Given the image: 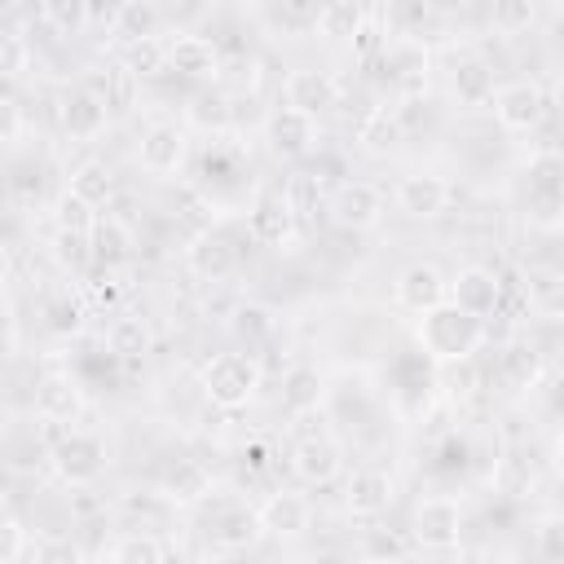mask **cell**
<instances>
[{
    "instance_id": "1",
    "label": "cell",
    "mask_w": 564,
    "mask_h": 564,
    "mask_svg": "<svg viewBox=\"0 0 564 564\" xmlns=\"http://www.w3.org/2000/svg\"><path fill=\"white\" fill-rule=\"evenodd\" d=\"M485 339V322L458 313L454 304H436L427 313H419V344L427 357L445 361H467Z\"/></svg>"
},
{
    "instance_id": "2",
    "label": "cell",
    "mask_w": 564,
    "mask_h": 564,
    "mask_svg": "<svg viewBox=\"0 0 564 564\" xmlns=\"http://www.w3.org/2000/svg\"><path fill=\"white\" fill-rule=\"evenodd\" d=\"M260 379H264V370H260V361L251 352H216L203 366V392L220 410H242L256 397Z\"/></svg>"
},
{
    "instance_id": "3",
    "label": "cell",
    "mask_w": 564,
    "mask_h": 564,
    "mask_svg": "<svg viewBox=\"0 0 564 564\" xmlns=\"http://www.w3.org/2000/svg\"><path fill=\"white\" fill-rule=\"evenodd\" d=\"M445 304H454L458 313L485 322L489 313L502 308V278L494 269H485V264H467L445 282Z\"/></svg>"
},
{
    "instance_id": "4",
    "label": "cell",
    "mask_w": 564,
    "mask_h": 564,
    "mask_svg": "<svg viewBox=\"0 0 564 564\" xmlns=\"http://www.w3.org/2000/svg\"><path fill=\"white\" fill-rule=\"evenodd\" d=\"M48 458H53V471L75 489V485H93L101 471H106V445H101V436H93V432H79V427H70L53 449H48Z\"/></svg>"
},
{
    "instance_id": "5",
    "label": "cell",
    "mask_w": 564,
    "mask_h": 564,
    "mask_svg": "<svg viewBox=\"0 0 564 564\" xmlns=\"http://www.w3.org/2000/svg\"><path fill=\"white\" fill-rule=\"evenodd\" d=\"M410 529H414V542L427 546V551H449V546H458V538H463V507H458V498H445V494L419 498Z\"/></svg>"
},
{
    "instance_id": "6",
    "label": "cell",
    "mask_w": 564,
    "mask_h": 564,
    "mask_svg": "<svg viewBox=\"0 0 564 564\" xmlns=\"http://www.w3.org/2000/svg\"><path fill=\"white\" fill-rule=\"evenodd\" d=\"M546 115V93L533 79H511L502 88H494V119L507 132H533Z\"/></svg>"
},
{
    "instance_id": "7",
    "label": "cell",
    "mask_w": 564,
    "mask_h": 564,
    "mask_svg": "<svg viewBox=\"0 0 564 564\" xmlns=\"http://www.w3.org/2000/svg\"><path fill=\"white\" fill-rule=\"evenodd\" d=\"M57 119H62V132L70 137V141H97L101 132H106V123H110V110H106V101L93 93V88H66L62 93V106H57Z\"/></svg>"
},
{
    "instance_id": "8",
    "label": "cell",
    "mask_w": 564,
    "mask_h": 564,
    "mask_svg": "<svg viewBox=\"0 0 564 564\" xmlns=\"http://www.w3.org/2000/svg\"><path fill=\"white\" fill-rule=\"evenodd\" d=\"M264 141L278 159H300L317 145V119H308L291 106H278L264 115Z\"/></svg>"
},
{
    "instance_id": "9",
    "label": "cell",
    "mask_w": 564,
    "mask_h": 564,
    "mask_svg": "<svg viewBox=\"0 0 564 564\" xmlns=\"http://www.w3.org/2000/svg\"><path fill=\"white\" fill-rule=\"evenodd\" d=\"M185 154H189V137L181 123H150L141 137V150H137L141 167L154 176H172L185 163Z\"/></svg>"
},
{
    "instance_id": "10",
    "label": "cell",
    "mask_w": 564,
    "mask_h": 564,
    "mask_svg": "<svg viewBox=\"0 0 564 564\" xmlns=\"http://www.w3.org/2000/svg\"><path fill=\"white\" fill-rule=\"evenodd\" d=\"M392 300L405 308V313H427L436 304H445V273L436 264H405L392 282Z\"/></svg>"
},
{
    "instance_id": "11",
    "label": "cell",
    "mask_w": 564,
    "mask_h": 564,
    "mask_svg": "<svg viewBox=\"0 0 564 564\" xmlns=\"http://www.w3.org/2000/svg\"><path fill=\"white\" fill-rule=\"evenodd\" d=\"M282 97H286V106H291V110H300V115L317 119V115H326V110L335 106L339 88H335V79H330L326 70H317V66H300V70H291V75H286Z\"/></svg>"
},
{
    "instance_id": "12",
    "label": "cell",
    "mask_w": 564,
    "mask_h": 564,
    "mask_svg": "<svg viewBox=\"0 0 564 564\" xmlns=\"http://www.w3.org/2000/svg\"><path fill=\"white\" fill-rule=\"evenodd\" d=\"M185 264H189V273L203 278V282H225V278H234V269H238V247H234L225 234L207 229V234L189 238Z\"/></svg>"
},
{
    "instance_id": "13",
    "label": "cell",
    "mask_w": 564,
    "mask_h": 564,
    "mask_svg": "<svg viewBox=\"0 0 564 564\" xmlns=\"http://www.w3.org/2000/svg\"><path fill=\"white\" fill-rule=\"evenodd\" d=\"M397 207H401L410 220H436V216L449 207V185H445L436 172H410V176H401V185H397Z\"/></svg>"
},
{
    "instance_id": "14",
    "label": "cell",
    "mask_w": 564,
    "mask_h": 564,
    "mask_svg": "<svg viewBox=\"0 0 564 564\" xmlns=\"http://www.w3.org/2000/svg\"><path fill=\"white\" fill-rule=\"evenodd\" d=\"M330 216L344 229H370L383 216V194L370 181H344L330 198Z\"/></svg>"
},
{
    "instance_id": "15",
    "label": "cell",
    "mask_w": 564,
    "mask_h": 564,
    "mask_svg": "<svg viewBox=\"0 0 564 564\" xmlns=\"http://www.w3.org/2000/svg\"><path fill=\"white\" fill-rule=\"evenodd\" d=\"M291 471L304 485H330L344 471V454H339V445L330 436H304L291 449Z\"/></svg>"
},
{
    "instance_id": "16",
    "label": "cell",
    "mask_w": 564,
    "mask_h": 564,
    "mask_svg": "<svg viewBox=\"0 0 564 564\" xmlns=\"http://www.w3.org/2000/svg\"><path fill=\"white\" fill-rule=\"evenodd\" d=\"M247 229H251L256 242L282 247L295 234V212H291V203L282 194H256L251 207H247Z\"/></svg>"
},
{
    "instance_id": "17",
    "label": "cell",
    "mask_w": 564,
    "mask_h": 564,
    "mask_svg": "<svg viewBox=\"0 0 564 564\" xmlns=\"http://www.w3.org/2000/svg\"><path fill=\"white\" fill-rule=\"evenodd\" d=\"M388 502H392V476H388V471L361 467V471L348 476V485H344V507H348V516L375 520V516L388 511Z\"/></svg>"
},
{
    "instance_id": "18",
    "label": "cell",
    "mask_w": 564,
    "mask_h": 564,
    "mask_svg": "<svg viewBox=\"0 0 564 564\" xmlns=\"http://www.w3.org/2000/svg\"><path fill=\"white\" fill-rule=\"evenodd\" d=\"M256 520H260V529L273 533V538H300V533L308 529V520H313V507H308L304 494L278 489V494L264 498V507L256 511Z\"/></svg>"
},
{
    "instance_id": "19",
    "label": "cell",
    "mask_w": 564,
    "mask_h": 564,
    "mask_svg": "<svg viewBox=\"0 0 564 564\" xmlns=\"http://www.w3.org/2000/svg\"><path fill=\"white\" fill-rule=\"evenodd\" d=\"M167 66L176 75H189V79H203L220 66V48L207 40V35H194V31H176L167 40Z\"/></svg>"
},
{
    "instance_id": "20",
    "label": "cell",
    "mask_w": 564,
    "mask_h": 564,
    "mask_svg": "<svg viewBox=\"0 0 564 564\" xmlns=\"http://www.w3.org/2000/svg\"><path fill=\"white\" fill-rule=\"evenodd\" d=\"M132 229L119 220V216H97L93 229H88V251H93V264L97 269H115L123 260H132Z\"/></svg>"
},
{
    "instance_id": "21",
    "label": "cell",
    "mask_w": 564,
    "mask_h": 564,
    "mask_svg": "<svg viewBox=\"0 0 564 564\" xmlns=\"http://www.w3.org/2000/svg\"><path fill=\"white\" fill-rule=\"evenodd\" d=\"M84 410V392L70 375H44L35 383V414L53 419V423H70Z\"/></svg>"
},
{
    "instance_id": "22",
    "label": "cell",
    "mask_w": 564,
    "mask_h": 564,
    "mask_svg": "<svg viewBox=\"0 0 564 564\" xmlns=\"http://www.w3.org/2000/svg\"><path fill=\"white\" fill-rule=\"evenodd\" d=\"M449 93L458 106H489L494 101V66L485 57H463L449 70Z\"/></svg>"
},
{
    "instance_id": "23",
    "label": "cell",
    "mask_w": 564,
    "mask_h": 564,
    "mask_svg": "<svg viewBox=\"0 0 564 564\" xmlns=\"http://www.w3.org/2000/svg\"><path fill=\"white\" fill-rule=\"evenodd\" d=\"M260 533L264 529H260L251 507H229V511H220L212 520V546L216 551H251L260 542Z\"/></svg>"
},
{
    "instance_id": "24",
    "label": "cell",
    "mask_w": 564,
    "mask_h": 564,
    "mask_svg": "<svg viewBox=\"0 0 564 564\" xmlns=\"http://www.w3.org/2000/svg\"><path fill=\"white\" fill-rule=\"evenodd\" d=\"M357 141H361V150H370V154H388V150H397V145L405 141L401 115H397V110H383V106L366 110L361 123H357Z\"/></svg>"
},
{
    "instance_id": "25",
    "label": "cell",
    "mask_w": 564,
    "mask_h": 564,
    "mask_svg": "<svg viewBox=\"0 0 564 564\" xmlns=\"http://www.w3.org/2000/svg\"><path fill=\"white\" fill-rule=\"evenodd\" d=\"M317 401H322L317 366H291L282 375V410L286 414H308V410H317Z\"/></svg>"
},
{
    "instance_id": "26",
    "label": "cell",
    "mask_w": 564,
    "mask_h": 564,
    "mask_svg": "<svg viewBox=\"0 0 564 564\" xmlns=\"http://www.w3.org/2000/svg\"><path fill=\"white\" fill-rule=\"evenodd\" d=\"M70 194H75L79 203H88V207H101V203L115 198V172H110L101 159H88V163H79V167L70 172Z\"/></svg>"
},
{
    "instance_id": "27",
    "label": "cell",
    "mask_w": 564,
    "mask_h": 564,
    "mask_svg": "<svg viewBox=\"0 0 564 564\" xmlns=\"http://www.w3.org/2000/svg\"><path fill=\"white\" fill-rule=\"evenodd\" d=\"M207 471H203V463H194V458H176L172 467H167V476H163V498L167 502H198L203 494H207Z\"/></svg>"
},
{
    "instance_id": "28",
    "label": "cell",
    "mask_w": 564,
    "mask_h": 564,
    "mask_svg": "<svg viewBox=\"0 0 564 564\" xmlns=\"http://www.w3.org/2000/svg\"><path fill=\"white\" fill-rule=\"evenodd\" d=\"M185 119H189L194 128H203V132H225V128L234 123V106H229V97H225V93L203 88V93H194V97H189Z\"/></svg>"
},
{
    "instance_id": "29",
    "label": "cell",
    "mask_w": 564,
    "mask_h": 564,
    "mask_svg": "<svg viewBox=\"0 0 564 564\" xmlns=\"http://www.w3.org/2000/svg\"><path fill=\"white\" fill-rule=\"evenodd\" d=\"M106 348L119 361H141L150 352V326L141 317H115L110 330H106Z\"/></svg>"
},
{
    "instance_id": "30",
    "label": "cell",
    "mask_w": 564,
    "mask_h": 564,
    "mask_svg": "<svg viewBox=\"0 0 564 564\" xmlns=\"http://www.w3.org/2000/svg\"><path fill=\"white\" fill-rule=\"evenodd\" d=\"M524 181H529V194H560L564 185V159L555 145H542L529 154L524 163Z\"/></svg>"
},
{
    "instance_id": "31",
    "label": "cell",
    "mask_w": 564,
    "mask_h": 564,
    "mask_svg": "<svg viewBox=\"0 0 564 564\" xmlns=\"http://www.w3.org/2000/svg\"><path fill=\"white\" fill-rule=\"evenodd\" d=\"M154 26H159V9H154V4H145V0H123V4L115 9V31H110V35L137 44V40H150Z\"/></svg>"
},
{
    "instance_id": "32",
    "label": "cell",
    "mask_w": 564,
    "mask_h": 564,
    "mask_svg": "<svg viewBox=\"0 0 564 564\" xmlns=\"http://www.w3.org/2000/svg\"><path fill=\"white\" fill-rule=\"evenodd\" d=\"M366 9L361 4H348V0H339V4H326V9H317V22H313V31L317 35H330V40H352L361 26H366Z\"/></svg>"
},
{
    "instance_id": "33",
    "label": "cell",
    "mask_w": 564,
    "mask_h": 564,
    "mask_svg": "<svg viewBox=\"0 0 564 564\" xmlns=\"http://www.w3.org/2000/svg\"><path fill=\"white\" fill-rule=\"evenodd\" d=\"M137 75L123 66V62H115V66H106V75H101V84L93 88L101 101H106V110H132L137 106Z\"/></svg>"
},
{
    "instance_id": "34",
    "label": "cell",
    "mask_w": 564,
    "mask_h": 564,
    "mask_svg": "<svg viewBox=\"0 0 564 564\" xmlns=\"http://www.w3.org/2000/svg\"><path fill=\"white\" fill-rule=\"evenodd\" d=\"M273 313L264 308V304H234V313H229V330L242 339V344H264L269 335H273Z\"/></svg>"
},
{
    "instance_id": "35",
    "label": "cell",
    "mask_w": 564,
    "mask_h": 564,
    "mask_svg": "<svg viewBox=\"0 0 564 564\" xmlns=\"http://www.w3.org/2000/svg\"><path fill=\"white\" fill-rule=\"evenodd\" d=\"M123 66L137 75V84L141 79H154V75H163L167 70V44L163 40H137V44H128V53H123Z\"/></svg>"
},
{
    "instance_id": "36",
    "label": "cell",
    "mask_w": 564,
    "mask_h": 564,
    "mask_svg": "<svg viewBox=\"0 0 564 564\" xmlns=\"http://www.w3.org/2000/svg\"><path fill=\"white\" fill-rule=\"evenodd\" d=\"M163 560H167V551L154 533H128L110 551V564H163Z\"/></svg>"
},
{
    "instance_id": "37",
    "label": "cell",
    "mask_w": 564,
    "mask_h": 564,
    "mask_svg": "<svg viewBox=\"0 0 564 564\" xmlns=\"http://www.w3.org/2000/svg\"><path fill=\"white\" fill-rule=\"evenodd\" d=\"M361 560L366 564H388V560H405V538L397 529H366L361 533Z\"/></svg>"
},
{
    "instance_id": "38",
    "label": "cell",
    "mask_w": 564,
    "mask_h": 564,
    "mask_svg": "<svg viewBox=\"0 0 564 564\" xmlns=\"http://www.w3.org/2000/svg\"><path fill=\"white\" fill-rule=\"evenodd\" d=\"M489 22H494L502 35H520V31H529V26L538 22V4H533V0H502V4L489 9Z\"/></svg>"
},
{
    "instance_id": "39",
    "label": "cell",
    "mask_w": 564,
    "mask_h": 564,
    "mask_svg": "<svg viewBox=\"0 0 564 564\" xmlns=\"http://www.w3.org/2000/svg\"><path fill=\"white\" fill-rule=\"evenodd\" d=\"M44 317H48V330L53 335H75L84 326V300L79 295H53L48 308H44Z\"/></svg>"
},
{
    "instance_id": "40",
    "label": "cell",
    "mask_w": 564,
    "mask_h": 564,
    "mask_svg": "<svg viewBox=\"0 0 564 564\" xmlns=\"http://www.w3.org/2000/svg\"><path fill=\"white\" fill-rule=\"evenodd\" d=\"M53 256H57V264L62 269H88L93 264V251H88V234H66V229H57V238H53Z\"/></svg>"
},
{
    "instance_id": "41",
    "label": "cell",
    "mask_w": 564,
    "mask_h": 564,
    "mask_svg": "<svg viewBox=\"0 0 564 564\" xmlns=\"http://www.w3.org/2000/svg\"><path fill=\"white\" fill-rule=\"evenodd\" d=\"M93 220H97V212H93L88 203H79L70 189L57 198V229H66V234H88Z\"/></svg>"
},
{
    "instance_id": "42",
    "label": "cell",
    "mask_w": 564,
    "mask_h": 564,
    "mask_svg": "<svg viewBox=\"0 0 564 564\" xmlns=\"http://www.w3.org/2000/svg\"><path fill=\"white\" fill-rule=\"evenodd\" d=\"M560 291H564V282H560L555 269L529 273V308L538 304V308H546V313H560Z\"/></svg>"
},
{
    "instance_id": "43",
    "label": "cell",
    "mask_w": 564,
    "mask_h": 564,
    "mask_svg": "<svg viewBox=\"0 0 564 564\" xmlns=\"http://www.w3.org/2000/svg\"><path fill=\"white\" fill-rule=\"evenodd\" d=\"M26 62H31V44L18 31H0V79L26 70Z\"/></svg>"
},
{
    "instance_id": "44",
    "label": "cell",
    "mask_w": 564,
    "mask_h": 564,
    "mask_svg": "<svg viewBox=\"0 0 564 564\" xmlns=\"http://www.w3.org/2000/svg\"><path fill=\"white\" fill-rule=\"evenodd\" d=\"M388 18H392L405 35H419L427 22H436V9H432V4H423V0H405V4H392V9H388Z\"/></svg>"
},
{
    "instance_id": "45",
    "label": "cell",
    "mask_w": 564,
    "mask_h": 564,
    "mask_svg": "<svg viewBox=\"0 0 564 564\" xmlns=\"http://www.w3.org/2000/svg\"><path fill=\"white\" fill-rule=\"evenodd\" d=\"M529 220L538 225V229H560V220H564V198L560 194H529Z\"/></svg>"
},
{
    "instance_id": "46",
    "label": "cell",
    "mask_w": 564,
    "mask_h": 564,
    "mask_svg": "<svg viewBox=\"0 0 564 564\" xmlns=\"http://www.w3.org/2000/svg\"><path fill=\"white\" fill-rule=\"evenodd\" d=\"M502 366H507V375L516 383H533V375H538V348L533 344H516V348H507Z\"/></svg>"
},
{
    "instance_id": "47",
    "label": "cell",
    "mask_w": 564,
    "mask_h": 564,
    "mask_svg": "<svg viewBox=\"0 0 564 564\" xmlns=\"http://www.w3.org/2000/svg\"><path fill=\"white\" fill-rule=\"evenodd\" d=\"M22 132H26V110H22V101H18V97H0V145L18 141Z\"/></svg>"
},
{
    "instance_id": "48",
    "label": "cell",
    "mask_w": 564,
    "mask_h": 564,
    "mask_svg": "<svg viewBox=\"0 0 564 564\" xmlns=\"http://www.w3.org/2000/svg\"><path fill=\"white\" fill-rule=\"evenodd\" d=\"M35 564H84V555H79V546L66 542V538H44V542L35 546Z\"/></svg>"
},
{
    "instance_id": "49",
    "label": "cell",
    "mask_w": 564,
    "mask_h": 564,
    "mask_svg": "<svg viewBox=\"0 0 564 564\" xmlns=\"http://www.w3.org/2000/svg\"><path fill=\"white\" fill-rule=\"evenodd\" d=\"M26 551V529L13 516H0V564H13Z\"/></svg>"
},
{
    "instance_id": "50",
    "label": "cell",
    "mask_w": 564,
    "mask_h": 564,
    "mask_svg": "<svg viewBox=\"0 0 564 564\" xmlns=\"http://www.w3.org/2000/svg\"><path fill=\"white\" fill-rule=\"evenodd\" d=\"M123 511L128 516H141V520H163L167 516V498L163 494H128L123 498Z\"/></svg>"
},
{
    "instance_id": "51",
    "label": "cell",
    "mask_w": 564,
    "mask_h": 564,
    "mask_svg": "<svg viewBox=\"0 0 564 564\" xmlns=\"http://www.w3.org/2000/svg\"><path fill=\"white\" fill-rule=\"evenodd\" d=\"M44 18H48L62 35L84 31V4H44Z\"/></svg>"
},
{
    "instance_id": "52",
    "label": "cell",
    "mask_w": 564,
    "mask_h": 564,
    "mask_svg": "<svg viewBox=\"0 0 564 564\" xmlns=\"http://www.w3.org/2000/svg\"><path fill=\"white\" fill-rule=\"evenodd\" d=\"M445 388H449V392H458V397H467V392L476 388L471 357H467V361H445Z\"/></svg>"
},
{
    "instance_id": "53",
    "label": "cell",
    "mask_w": 564,
    "mask_h": 564,
    "mask_svg": "<svg viewBox=\"0 0 564 564\" xmlns=\"http://www.w3.org/2000/svg\"><path fill=\"white\" fill-rule=\"evenodd\" d=\"M70 511H75L79 520H93V516L101 511V498H93L88 485H75V489H70Z\"/></svg>"
},
{
    "instance_id": "54",
    "label": "cell",
    "mask_w": 564,
    "mask_h": 564,
    "mask_svg": "<svg viewBox=\"0 0 564 564\" xmlns=\"http://www.w3.org/2000/svg\"><path fill=\"white\" fill-rule=\"evenodd\" d=\"M352 48H357L361 57H370V53H379V48H383V31H379V26H375V22L366 18V26H361V31L352 35Z\"/></svg>"
},
{
    "instance_id": "55",
    "label": "cell",
    "mask_w": 564,
    "mask_h": 564,
    "mask_svg": "<svg viewBox=\"0 0 564 564\" xmlns=\"http://www.w3.org/2000/svg\"><path fill=\"white\" fill-rule=\"evenodd\" d=\"M538 542H542V551L555 560L560 555V516H546L542 524H538Z\"/></svg>"
},
{
    "instance_id": "56",
    "label": "cell",
    "mask_w": 564,
    "mask_h": 564,
    "mask_svg": "<svg viewBox=\"0 0 564 564\" xmlns=\"http://www.w3.org/2000/svg\"><path fill=\"white\" fill-rule=\"evenodd\" d=\"M88 300H93V304H115V300H119V282H110V278L88 282Z\"/></svg>"
},
{
    "instance_id": "57",
    "label": "cell",
    "mask_w": 564,
    "mask_h": 564,
    "mask_svg": "<svg viewBox=\"0 0 564 564\" xmlns=\"http://www.w3.org/2000/svg\"><path fill=\"white\" fill-rule=\"evenodd\" d=\"M304 564H352V551H344V546H322V551H313Z\"/></svg>"
},
{
    "instance_id": "58",
    "label": "cell",
    "mask_w": 564,
    "mask_h": 564,
    "mask_svg": "<svg viewBox=\"0 0 564 564\" xmlns=\"http://www.w3.org/2000/svg\"><path fill=\"white\" fill-rule=\"evenodd\" d=\"M242 458H247L256 471H264V467H269V445H264V441H256V445H247V449H242Z\"/></svg>"
},
{
    "instance_id": "59",
    "label": "cell",
    "mask_w": 564,
    "mask_h": 564,
    "mask_svg": "<svg viewBox=\"0 0 564 564\" xmlns=\"http://www.w3.org/2000/svg\"><path fill=\"white\" fill-rule=\"evenodd\" d=\"M9 308H13V304H9V291H4V282H0V326H9Z\"/></svg>"
}]
</instances>
